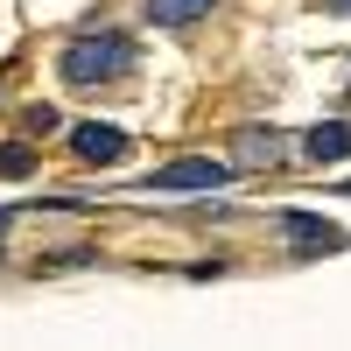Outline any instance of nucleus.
Returning a JSON list of instances; mask_svg holds the SVG:
<instances>
[{
    "label": "nucleus",
    "mask_w": 351,
    "mask_h": 351,
    "mask_svg": "<svg viewBox=\"0 0 351 351\" xmlns=\"http://www.w3.org/2000/svg\"><path fill=\"white\" fill-rule=\"evenodd\" d=\"M134 71V43L127 36H84L64 49V77L71 84H106V77H127Z\"/></svg>",
    "instance_id": "f257e3e1"
},
{
    "label": "nucleus",
    "mask_w": 351,
    "mask_h": 351,
    "mask_svg": "<svg viewBox=\"0 0 351 351\" xmlns=\"http://www.w3.org/2000/svg\"><path fill=\"white\" fill-rule=\"evenodd\" d=\"M71 155L77 162H92V169H112L127 155V134L120 127H99V120H84V127H71Z\"/></svg>",
    "instance_id": "f03ea898"
},
{
    "label": "nucleus",
    "mask_w": 351,
    "mask_h": 351,
    "mask_svg": "<svg viewBox=\"0 0 351 351\" xmlns=\"http://www.w3.org/2000/svg\"><path fill=\"white\" fill-rule=\"evenodd\" d=\"M218 183H225V162H204V155L169 162V169L148 176V190H218Z\"/></svg>",
    "instance_id": "7ed1b4c3"
},
{
    "label": "nucleus",
    "mask_w": 351,
    "mask_h": 351,
    "mask_svg": "<svg viewBox=\"0 0 351 351\" xmlns=\"http://www.w3.org/2000/svg\"><path fill=\"white\" fill-rule=\"evenodd\" d=\"M281 232H288V246H302V253L344 246V232H337V225H324V218H309V211H288V218H281Z\"/></svg>",
    "instance_id": "20e7f679"
},
{
    "label": "nucleus",
    "mask_w": 351,
    "mask_h": 351,
    "mask_svg": "<svg viewBox=\"0 0 351 351\" xmlns=\"http://www.w3.org/2000/svg\"><path fill=\"white\" fill-rule=\"evenodd\" d=\"M302 155H309V162H344V155H351V127H344V120H324V127H309Z\"/></svg>",
    "instance_id": "39448f33"
},
{
    "label": "nucleus",
    "mask_w": 351,
    "mask_h": 351,
    "mask_svg": "<svg viewBox=\"0 0 351 351\" xmlns=\"http://www.w3.org/2000/svg\"><path fill=\"white\" fill-rule=\"evenodd\" d=\"M204 8H211V0H148V21L155 28H190Z\"/></svg>",
    "instance_id": "423d86ee"
},
{
    "label": "nucleus",
    "mask_w": 351,
    "mask_h": 351,
    "mask_svg": "<svg viewBox=\"0 0 351 351\" xmlns=\"http://www.w3.org/2000/svg\"><path fill=\"white\" fill-rule=\"evenodd\" d=\"M274 148H281V134H274V127H267V134H260V127L239 134V155H246V162H274Z\"/></svg>",
    "instance_id": "0eeeda50"
},
{
    "label": "nucleus",
    "mask_w": 351,
    "mask_h": 351,
    "mask_svg": "<svg viewBox=\"0 0 351 351\" xmlns=\"http://www.w3.org/2000/svg\"><path fill=\"white\" fill-rule=\"evenodd\" d=\"M28 169H36V148L8 141V148H0V176H28Z\"/></svg>",
    "instance_id": "6e6552de"
},
{
    "label": "nucleus",
    "mask_w": 351,
    "mask_h": 351,
    "mask_svg": "<svg viewBox=\"0 0 351 351\" xmlns=\"http://www.w3.org/2000/svg\"><path fill=\"white\" fill-rule=\"evenodd\" d=\"M330 8H337V14H351V0H330Z\"/></svg>",
    "instance_id": "1a4fd4ad"
}]
</instances>
